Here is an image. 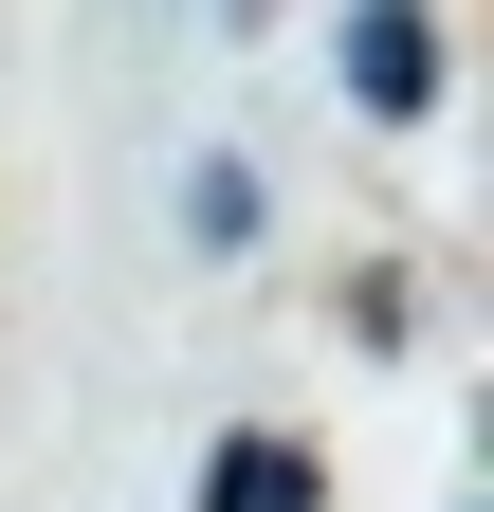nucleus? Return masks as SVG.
Wrapping results in <instances>:
<instances>
[{
  "label": "nucleus",
  "instance_id": "f257e3e1",
  "mask_svg": "<svg viewBox=\"0 0 494 512\" xmlns=\"http://www.w3.org/2000/svg\"><path fill=\"white\" fill-rule=\"evenodd\" d=\"M348 92L366 110H440V19H421V0H348Z\"/></svg>",
  "mask_w": 494,
  "mask_h": 512
},
{
  "label": "nucleus",
  "instance_id": "f03ea898",
  "mask_svg": "<svg viewBox=\"0 0 494 512\" xmlns=\"http://www.w3.org/2000/svg\"><path fill=\"white\" fill-rule=\"evenodd\" d=\"M183 512H330V476H312V439H220V476Z\"/></svg>",
  "mask_w": 494,
  "mask_h": 512
},
{
  "label": "nucleus",
  "instance_id": "7ed1b4c3",
  "mask_svg": "<svg viewBox=\"0 0 494 512\" xmlns=\"http://www.w3.org/2000/svg\"><path fill=\"white\" fill-rule=\"evenodd\" d=\"M183 238H220V256L257 238V165H202V183H183Z\"/></svg>",
  "mask_w": 494,
  "mask_h": 512
}]
</instances>
